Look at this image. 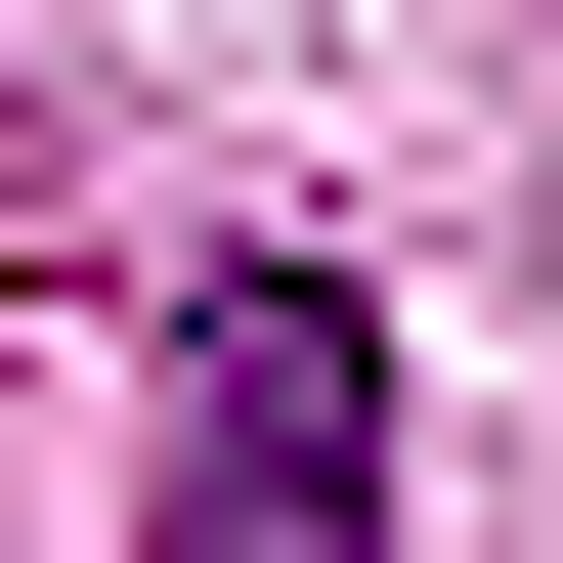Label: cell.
<instances>
[{
	"label": "cell",
	"instance_id": "cell-1",
	"mask_svg": "<svg viewBox=\"0 0 563 563\" xmlns=\"http://www.w3.org/2000/svg\"><path fill=\"white\" fill-rule=\"evenodd\" d=\"M390 520V347H347V303H174V563H347Z\"/></svg>",
	"mask_w": 563,
	"mask_h": 563
}]
</instances>
